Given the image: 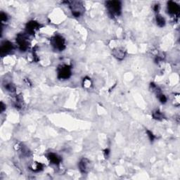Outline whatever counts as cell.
Listing matches in <instances>:
<instances>
[{
	"mask_svg": "<svg viewBox=\"0 0 180 180\" xmlns=\"http://www.w3.org/2000/svg\"><path fill=\"white\" fill-rule=\"evenodd\" d=\"M16 41L18 42V46H19L20 49L22 51H26L28 49L29 45H28V42L27 41L26 37L23 35H18V37H17Z\"/></svg>",
	"mask_w": 180,
	"mask_h": 180,
	"instance_id": "cell-5",
	"label": "cell"
},
{
	"mask_svg": "<svg viewBox=\"0 0 180 180\" xmlns=\"http://www.w3.org/2000/svg\"><path fill=\"white\" fill-rule=\"evenodd\" d=\"M113 55L118 59L122 60L125 57V52L124 50L121 49H115L113 51Z\"/></svg>",
	"mask_w": 180,
	"mask_h": 180,
	"instance_id": "cell-11",
	"label": "cell"
},
{
	"mask_svg": "<svg viewBox=\"0 0 180 180\" xmlns=\"http://www.w3.org/2000/svg\"><path fill=\"white\" fill-rule=\"evenodd\" d=\"M12 49H13V45L10 42L5 41L4 42H3L1 46V49H0L1 55L3 56L4 54H7L8 53L12 51Z\"/></svg>",
	"mask_w": 180,
	"mask_h": 180,
	"instance_id": "cell-6",
	"label": "cell"
},
{
	"mask_svg": "<svg viewBox=\"0 0 180 180\" xmlns=\"http://www.w3.org/2000/svg\"><path fill=\"white\" fill-rule=\"evenodd\" d=\"M153 117H154L155 119L160 120L163 118V116H162V114L159 111V110H156V111H155L154 113H153Z\"/></svg>",
	"mask_w": 180,
	"mask_h": 180,
	"instance_id": "cell-13",
	"label": "cell"
},
{
	"mask_svg": "<svg viewBox=\"0 0 180 180\" xmlns=\"http://www.w3.org/2000/svg\"><path fill=\"white\" fill-rule=\"evenodd\" d=\"M156 22H157L158 26L160 27H163L165 25V18L160 15H157V16H156Z\"/></svg>",
	"mask_w": 180,
	"mask_h": 180,
	"instance_id": "cell-12",
	"label": "cell"
},
{
	"mask_svg": "<svg viewBox=\"0 0 180 180\" xmlns=\"http://www.w3.org/2000/svg\"><path fill=\"white\" fill-rule=\"evenodd\" d=\"M52 45L57 49L62 51L65 49V40L61 36H55L52 39Z\"/></svg>",
	"mask_w": 180,
	"mask_h": 180,
	"instance_id": "cell-3",
	"label": "cell"
},
{
	"mask_svg": "<svg viewBox=\"0 0 180 180\" xmlns=\"http://www.w3.org/2000/svg\"><path fill=\"white\" fill-rule=\"evenodd\" d=\"M168 12L169 13L171 14H177L179 12V7L176 4V3L173 2V1H170L168 2Z\"/></svg>",
	"mask_w": 180,
	"mask_h": 180,
	"instance_id": "cell-8",
	"label": "cell"
},
{
	"mask_svg": "<svg viewBox=\"0 0 180 180\" xmlns=\"http://www.w3.org/2000/svg\"><path fill=\"white\" fill-rule=\"evenodd\" d=\"M147 134H148V137H149L150 140H151V141H154L155 137H154V135H153L152 132H150V131L147 130Z\"/></svg>",
	"mask_w": 180,
	"mask_h": 180,
	"instance_id": "cell-17",
	"label": "cell"
},
{
	"mask_svg": "<svg viewBox=\"0 0 180 180\" xmlns=\"http://www.w3.org/2000/svg\"><path fill=\"white\" fill-rule=\"evenodd\" d=\"M71 11H72V15L75 17H80V15L83 14L84 12V8L83 4L78 1H75V2L71 3L70 6Z\"/></svg>",
	"mask_w": 180,
	"mask_h": 180,
	"instance_id": "cell-2",
	"label": "cell"
},
{
	"mask_svg": "<svg viewBox=\"0 0 180 180\" xmlns=\"http://www.w3.org/2000/svg\"><path fill=\"white\" fill-rule=\"evenodd\" d=\"M6 87H7L8 91H12V92H13V91H15L16 88H15V86H14L13 84H8Z\"/></svg>",
	"mask_w": 180,
	"mask_h": 180,
	"instance_id": "cell-14",
	"label": "cell"
},
{
	"mask_svg": "<svg viewBox=\"0 0 180 180\" xmlns=\"http://www.w3.org/2000/svg\"><path fill=\"white\" fill-rule=\"evenodd\" d=\"M1 22L7 21V16L4 13H3V12L1 13Z\"/></svg>",
	"mask_w": 180,
	"mask_h": 180,
	"instance_id": "cell-16",
	"label": "cell"
},
{
	"mask_svg": "<svg viewBox=\"0 0 180 180\" xmlns=\"http://www.w3.org/2000/svg\"><path fill=\"white\" fill-rule=\"evenodd\" d=\"M154 10H155V12H157L159 10V5H158V4H156V5L155 6V7H154Z\"/></svg>",
	"mask_w": 180,
	"mask_h": 180,
	"instance_id": "cell-19",
	"label": "cell"
},
{
	"mask_svg": "<svg viewBox=\"0 0 180 180\" xmlns=\"http://www.w3.org/2000/svg\"><path fill=\"white\" fill-rule=\"evenodd\" d=\"M158 95L159 100H160L162 103H165V102H167V98L165 95H163V94H158Z\"/></svg>",
	"mask_w": 180,
	"mask_h": 180,
	"instance_id": "cell-15",
	"label": "cell"
},
{
	"mask_svg": "<svg viewBox=\"0 0 180 180\" xmlns=\"http://www.w3.org/2000/svg\"><path fill=\"white\" fill-rule=\"evenodd\" d=\"M5 107L6 106L4 105V104L2 103V102H1V112H3L4 110V109H5Z\"/></svg>",
	"mask_w": 180,
	"mask_h": 180,
	"instance_id": "cell-18",
	"label": "cell"
},
{
	"mask_svg": "<svg viewBox=\"0 0 180 180\" xmlns=\"http://www.w3.org/2000/svg\"><path fill=\"white\" fill-rule=\"evenodd\" d=\"M71 75L70 68L69 66H64L58 68V77L60 79H68Z\"/></svg>",
	"mask_w": 180,
	"mask_h": 180,
	"instance_id": "cell-4",
	"label": "cell"
},
{
	"mask_svg": "<svg viewBox=\"0 0 180 180\" xmlns=\"http://www.w3.org/2000/svg\"><path fill=\"white\" fill-rule=\"evenodd\" d=\"M39 27V24L38 23L35 21H30L29 23L27 24V30L28 32H29L30 34H34L35 32V31L38 29Z\"/></svg>",
	"mask_w": 180,
	"mask_h": 180,
	"instance_id": "cell-7",
	"label": "cell"
},
{
	"mask_svg": "<svg viewBox=\"0 0 180 180\" xmlns=\"http://www.w3.org/2000/svg\"><path fill=\"white\" fill-rule=\"evenodd\" d=\"M88 164H89V161L87 159H83L79 163V167L82 173H85L87 171L88 168Z\"/></svg>",
	"mask_w": 180,
	"mask_h": 180,
	"instance_id": "cell-9",
	"label": "cell"
},
{
	"mask_svg": "<svg viewBox=\"0 0 180 180\" xmlns=\"http://www.w3.org/2000/svg\"><path fill=\"white\" fill-rule=\"evenodd\" d=\"M48 158H49V160L52 162V163L56 164V165H58V164H59L60 162H61V160L59 156H58L56 154H53V153H51V154H49Z\"/></svg>",
	"mask_w": 180,
	"mask_h": 180,
	"instance_id": "cell-10",
	"label": "cell"
},
{
	"mask_svg": "<svg viewBox=\"0 0 180 180\" xmlns=\"http://www.w3.org/2000/svg\"><path fill=\"white\" fill-rule=\"evenodd\" d=\"M107 7L108 8L110 14H111L112 16L119 15L120 13L121 4L120 1H108L107 2Z\"/></svg>",
	"mask_w": 180,
	"mask_h": 180,
	"instance_id": "cell-1",
	"label": "cell"
}]
</instances>
